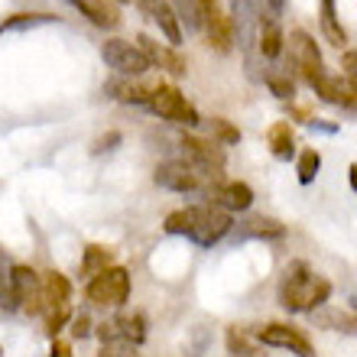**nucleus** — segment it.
<instances>
[{"mask_svg":"<svg viewBox=\"0 0 357 357\" xmlns=\"http://www.w3.org/2000/svg\"><path fill=\"white\" fill-rule=\"evenodd\" d=\"M331 296V282L319 273H312L309 264H296L286 266L280 280V305L289 312H315L321 309Z\"/></svg>","mask_w":357,"mask_h":357,"instance_id":"1","label":"nucleus"},{"mask_svg":"<svg viewBox=\"0 0 357 357\" xmlns=\"http://www.w3.org/2000/svg\"><path fill=\"white\" fill-rule=\"evenodd\" d=\"M231 231H234V218H231V211H225V208L211 205V202L188 208V234L185 237L192 244L215 247L218 241H225Z\"/></svg>","mask_w":357,"mask_h":357,"instance_id":"2","label":"nucleus"},{"mask_svg":"<svg viewBox=\"0 0 357 357\" xmlns=\"http://www.w3.org/2000/svg\"><path fill=\"white\" fill-rule=\"evenodd\" d=\"M88 302L94 305H111V309H121L123 302L130 299V273L123 266H111V270L91 276L85 286Z\"/></svg>","mask_w":357,"mask_h":357,"instance_id":"3","label":"nucleus"},{"mask_svg":"<svg viewBox=\"0 0 357 357\" xmlns=\"http://www.w3.org/2000/svg\"><path fill=\"white\" fill-rule=\"evenodd\" d=\"M289 62H292V68L299 72L302 82H309V85H315L319 78L328 75L319 46H315V39H312L305 29H292L289 33Z\"/></svg>","mask_w":357,"mask_h":357,"instance_id":"4","label":"nucleus"},{"mask_svg":"<svg viewBox=\"0 0 357 357\" xmlns=\"http://www.w3.org/2000/svg\"><path fill=\"white\" fill-rule=\"evenodd\" d=\"M257 23H260V0H234L231 3V33L241 52L247 56V66H254L257 52Z\"/></svg>","mask_w":357,"mask_h":357,"instance_id":"5","label":"nucleus"},{"mask_svg":"<svg viewBox=\"0 0 357 357\" xmlns=\"http://www.w3.org/2000/svg\"><path fill=\"white\" fill-rule=\"evenodd\" d=\"M198 7V26L205 29L208 46L218 52H231L234 49V33H231V17L218 0H195Z\"/></svg>","mask_w":357,"mask_h":357,"instance_id":"6","label":"nucleus"},{"mask_svg":"<svg viewBox=\"0 0 357 357\" xmlns=\"http://www.w3.org/2000/svg\"><path fill=\"white\" fill-rule=\"evenodd\" d=\"M101 59L107 62V68H114L123 78H140L150 72V62L140 52V46H133L127 39H104L101 43Z\"/></svg>","mask_w":357,"mask_h":357,"instance_id":"7","label":"nucleus"},{"mask_svg":"<svg viewBox=\"0 0 357 357\" xmlns=\"http://www.w3.org/2000/svg\"><path fill=\"white\" fill-rule=\"evenodd\" d=\"M178 146L185 150V162L192 169L202 176H211V178H221V169H225V150L221 143L215 140H202V137H192V133H182Z\"/></svg>","mask_w":357,"mask_h":357,"instance_id":"8","label":"nucleus"},{"mask_svg":"<svg viewBox=\"0 0 357 357\" xmlns=\"http://www.w3.org/2000/svg\"><path fill=\"white\" fill-rule=\"evenodd\" d=\"M150 107L153 114H160L162 121L169 123H185V127H198L202 123L198 111L185 101V94L178 91L176 85H156V91L150 98Z\"/></svg>","mask_w":357,"mask_h":357,"instance_id":"9","label":"nucleus"},{"mask_svg":"<svg viewBox=\"0 0 357 357\" xmlns=\"http://www.w3.org/2000/svg\"><path fill=\"white\" fill-rule=\"evenodd\" d=\"M254 338L260 341V344H266V348H282L296 357H315L312 341L305 338L296 325H286V321H270V325H264V328L257 331Z\"/></svg>","mask_w":357,"mask_h":357,"instance_id":"10","label":"nucleus"},{"mask_svg":"<svg viewBox=\"0 0 357 357\" xmlns=\"http://www.w3.org/2000/svg\"><path fill=\"white\" fill-rule=\"evenodd\" d=\"M10 286H13V299H17V309L29 312V315H39L43 312V280L39 273L26 264H13L10 270Z\"/></svg>","mask_w":357,"mask_h":357,"instance_id":"11","label":"nucleus"},{"mask_svg":"<svg viewBox=\"0 0 357 357\" xmlns=\"http://www.w3.org/2000/svg\"><path fill=\"white\" fill-rule=\"evenodd\" d=\"M205 195L211 205L225 208V211H247L254 205V188L237 178H211L205 185Z\"/></svg>","mask_w":357,"mask_h":357,"instance_id":"12","label":"nucleus"},{"mask_svg":"<svg viewBox=\"0 0 357 357\" xmlns=\"http://www.w3.org/2000/svg\"><path fill=\"white\" fill-rule=\"evenodd\" d=\"M153 178H156V185H160V188H166V192H178V195L205 188L202 176H198V172L192 169L185 160H169V162H162V166H156Z\"/></svg>","mask_w":357,"mask_h":357,"instance_id":"13","label":"nucleus"},{"mask_svg":"<svg viewBox=\"0 0 357 357\" xmlns=\"http://www.w3.org/2000/svg\"><path fill=\"white\" fill-rule=\"evenodd\" d=\"M137 46H140V52L146 56V62L150 66H160L162 72H169V75L182 78L188 72V62L182 56H178L172 46H162V43H156L153 36H146V33H140L137 36Z\"/></svg>","mask_w":357,"mask_h":357,"instance_id":"14","label":"nucleus"},{"mask_svg":"<svg viewBox=\"0 0 357 357\" xmlns=\"http://www.w3.org/2000/svg\"><path fill=\"white\" fill-rule=\"evenodd\" d=\"M137 3H140V10L160 26V33L169 39L172 49H176L178 43H182V23H178L176 7H172L169 0H137Z\"/></svg>","mask_w":357,"mask_h":357,"instance_id":"15","label":"nucleus"},{"mask_svg":"<svg viewBox=\"0 0 357 357\" xmlns=\"http://www.w3.org/2000/svg\"><path fill=\"white\" fill-rule=\"evenodd\" d=\"M66 3H72L82 17H88L94 26H101V29H117L123 23L121 7L114 0H66Z\"/></svg>","mask_w":357,"mask_h":357,"instance_id":"16","label":"nucleus"},{"mask_svg":"<svg viewBox=\"0 0 357 357\" xmlns=\"http://www.w3.org/2000/svg\"><path fill=\"white\" fill-rule=\"evenodd\" d=\"M315 94H319L325 104H338V107H351L357 111V88L351 85L348 78H335V75H325L315 82Z\"/></svg>","mask_w":357,"mask_h":357,"instance_id":"17","label":"nucleus"},{"mask_svg":"<svg viewBox=\"0 0 357 357\" xmlns=\"http://www.w3.org/2000/svg\"><path fill=\"white\" fill-rule=\"evenodd\" d=\"M237 241H247V237H257V241H280L286 237V225H280L276 218H266V215H254L241 221L234 231Z\"/></svg>","mask_w":357,"mask_h":357,"instance_id":"18","label":"nucleus"},{"mask_svg":"<svg viewBox=\"0 0 357 357\" xmlns=\"http://www.w3.org/2000/svg\"><path fill=\"white\" fill-rule=\"evenodd\" d=\"M39 280H43V309H56V305H68L72 302V282L59 270L43 273Z\"/></svg>","mask_w":357,"mask_h":357,"instance_id":"19","label":"nucleus"},{"mask_svg":"<svg viewBox=\"0 0 357 357\" xmlns=\"http://www.w3.org/2000/svg\"><path fill=\"white\" fill-rule=\"evenodd\" d=\"M266 146H270V153L276 156V160L289 162L292 156H296V133H292V123L289 121H276L266 130Z\"/></svg>","mask_w":357,"mask_h":357,"instance_id":"20","label":"nucleus"},{"mask_svg":"<svg viewBox=\"0 0 357 357\" xmlns=\"http://www.w3.org/2000/svg\"><path fill=\"white\" fill-rule=\"evenodd\" d=\"M319 26H321V36L328 39L331 46L344 49V43H348V33H344V26H341V17H338L335 0H319Z\"/></svg>","mask_w":357,"mask_h":357,"instance_id":"21","label":"nucleus"},{"mask_svg":"<svg viewBox=\"0 0 357 357\" xmlns=\"http://www.w3.org/2000/svg\"><path fill=\"white\" fill-rule=\"evenodd\" d=\"M315 321L321 328L328 331H344V335H357V315L348 309H321V312H312Z\"/></svg>","mask_w":357,"mask_h":357,"instance_id":"22","label":"nucleus"},{"mask_svg":"<svg viewBox=\"0 0 357 357\" xmlns=\"http://www.w3.org/2000/svg\"><path fill=\"white\" fill-rule=\"evenodd\" d=\"M111 264H114V250H111V247L88 244L85 247V257H82V276H98V273L111 270Z\"/></svg>","mask_w":357,"mask_h":357,"instance_id":"23","label":"nucleus"},{"mask_svg":"<svg viewBox=\"0 0 357 357\" xmlns=\"http://www.w3.org/2000/svg\"><path fill=\"white\" fill-rule=\"evenodd\" d=\"M43 23H56L52 13H13V17L0 20V33H13V29H33Z\"/></svg>","mask_w":357,"mask_h":357,"instance_id":"24","label":"nucleus"},{"mask_svg":"<svg viewBox=\"0 0 357 357\" xmlns=\"http://www.w3.org/2000/svg\"><path fill=\"white\" fill-rule=\"evenodd\" d=\"M117 328H121V338L130 341L133 348L146 341V319H143L140 312H137V315H123V319H117Z\"/></svg>","mask_w":357,"mask_h":357,"instance_id":"25","label":"nucleus"},{"mask_svg":"<svg viewBox=\"0 0 357 357\" xmlns=\"http://www.w3.org/2000/svg\"><path fill=\"white\" fill-rule=\"evenodd\" d=\"M321 169V153L319 150H302L299 153V162H296V172H299V182L302 185H312L315 176Z\"/></svg>","mask_w":357,"mask_h":357,"instance_id":"26","label":"nucleus"},{"mask_svg":"<svg viewBox=\"0 0 357 357\" xmlns=\"http://www.w3.org/2000/svg\"><path fill=\"white\" fill-rule=\"evenodd\" d=\"M10 270H13V264H10L7 254L0 250V309L13 312L17 309V299H13V286H10Z\"/></svg>","mask_w":357,"mask_h":357,"instance_id":"27","label":"nucleus"},{"mask_svg":"<svg viewBox=\"0 0 357 357\" xmlns=\"http://www.w3.org/2000/svg\"><path fill=\"white\" fill-rule=\"evenodd\" d=\"M208 127H211V137H215L221 146H231V143H241V130H237L231 121H225V117H208Z\"/></svg>","mask_w":357,"mask_h":357,"instance_id":"28","label":"nucleus"},{"mask_svg":"<svg viewBox=\"0 0 357 357\" xmlns=\"http://www.w3.org/2000/svg\"><path fill=\"white\" fill-rule=\"evenodd\" d=\"M264 82L280 101H292V98H296V85H292L289 75H282V72H266Z\"/></svg>","mask_w":357,"mask_h":357,"instance_id":"29","label":"nucleus"},{"mask_svg":"<svg viewBox=\"0 0 357 357\" xmlns=\"http://www.w3.org/2000/svg\"><path fill=\"white\" fill-rule=\"evenodd\" d=\"M227 351L231 354H244V351H254V335L247 328H227Z\"/></svg>","mask_w":357,"mask_h":357,"instance_id":"30","label":"nucleus"},{"mask_svg":"<svg viewBox=\"0 0 357 357\" xmlns=\"http://www.w3.org/2000/svg\"><path fill=\"white\" fill-rule=\"evenodd\" d=\"M166 234H188V208H178V211H172L169 218H166Z\"/></svg>","mask_w":357,"mask_h":357,"instance_id":"31","label":"nucleus"},{"mask_svg":"<svg viewBox=\"0 0 357 357\" xmlns=\"http://www.w3.org/2000/svg\"><path fill=\"white\" fill-rule=\"evenodd\" d=\"M94 328H91V319H88V312H78V315H72V338L75 341H85L91 338Z\"/></svg>","mask_w":357,"mask_h":357,"instance_id":"32","label":"nucleus"},{"mask_svg":"<svg viewBox=\"0 0 357 357\" xmlns=\"http://www.w3.org/2000/svg\"><path fill=\"white\" fill-rule=\"evenodd\" d=\"M101 357H137V348H133L130 341H107L101 348Z\"/></svg>","mask_w":357,"mask_h":357,"instance_id":"33","label":"nucleus"},{"mask_svg":"<svg viewBox=\"0 0 357 357\" xmlns=\"http://www.w3.org/2000/svg\"><path fill=\"white\" fill-rule=\"evenodd\" d=\"M121 140H123L121 130H107V133H101V137H98V140L91 143V153H94V156H101V153L114 150V146H117Z\"/></svg>","mask_w":357,"mask_h":357,"instance_id":"34","label":"nucleus"},{"mask_svg":"<svg viewBox=\"0 0 357 357\" xmlns=\"http://www.w3.org/2000/svg\"><path fill=\"white\" fill-rule=\"evenodd\" d=\"M176 13H182L178 20H185V26H198V7H195V0H176Z\"/></svg>","mask_w":357,"mask_h":357,"instance_id":"35","label":"nucleus"},{"mask_svg":"<svg viewBox=\"0 0 357 357\" xmlns=\"http://www.w3.org/2000/svg\"><path fill=\"white\" fill-rule=\"evenodd\" d=\"M341 68H344V78L357 88V49H348V52L341 56Z\"/></svg>","mask_w":357,"mask_h":357,"instance_id":"36","label":"nucleus"},{"mask_svg":"<svg viewBox=\"0 0 357 357\" xmlns=\"http://www.w3.org/2000/svg\"><path fill=\"white\" fill-rule=\"evenodd\" d=\"M49 357H72V348H68L66 341L52 338V351H49Z\"/></svg>","mask_w":357,"mask_h":357,"instance_id":"37","label":"nucleus"},{"mask_svg":"<svg viewBox=\"0 0 357 357\" xmlns=\"http://www.w3.org/2000/svg\"><path fill=\"white\" fill-rule=\"evenodd\" d=\"M305 127H312V130H321V133H338V123H325V121H315V117H312Z\"/></svg>","mask_w":357,"mask_h":357,"instance_id":"38","label":"nucleus"},{"mask_svg":"<svg viewBox=\"0 0 357 357\" xmlns=\"http://www.w3.org/2000/svg\"><path fill=\"white\" fill-rule=\"evenodd\" d=\"M348 182H351V188L357 192V162H351V169H348Z\"/></svg>","mask_w":357,"mask_h":357,"instance_id":"39","label":"nucleus"},{"mask_svg":"<svg viewBox=\"0 0 357 357\" xmlns=\"http://www.w3.org/2000/svg\"><path fill=\"white\" fill-rule=\"evenodd\" d=\"M264 3L273 10V13H282V3H286V0H264Z\"/></svg>","mask_w":357,"mask_h":357,"instance_id":"40","label":"nucleus"},{"mask_svg":"<svg viewBox=\"0 0 357 357\" xmlns=\"http://www.w3.org/2000/svg\"><path fill=\"white\" fill-rule=\"evenodd\" d=\"M231 357H266V354H260V351H244V354H231Z\"/></svg>","mask_w":357,"mask_h":357,"instance_id":"41","label":"nucleus"},{"mask_svg":"<svg viewBox=\"0 0 357 357\" xmlns=\"http://www.w3.org/2000/svg\"><path fill=\"white\" fill-rule=\"evenodd\" d=\"M114 3H130V0H114Z\"/></svg>","mask_w":357,"mask_h":357,"instance_id":"42","label":"nucleus"},{"mask_svg":"<svg viewBox=\"0 0 357 357\" xmlns=\"http://www.w3.org/2000/svg\"><path fill=\"white\" fill-rule=\"evenodd\" d=\"M0 357H3V348H0Z\"/></svg>","mask_w":357,"mask_h":357,"instance_id":"43","label":"nucleus"}]
</instances>
